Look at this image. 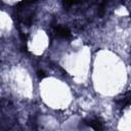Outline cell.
<instances>
[{
  "mask_svg": "<svg viewBox=\"0 0 131 131\" xmlns=\"http://www.w3.org/2000/svg\"><path fill=\"white\" fill-rule=\"evenodd\" d=\"M53 33L55 34L56 37L62 38V39H70V38L72 37L71 31H70L67 27H62V26H57V27H55Z\"/></svg>",
  "mask_w": 131,
  "mask_h": 131,
  "instance_id": "2",
  "label": "cell"
},
{
  "mask_svg": "<svg viewBox=\"0 0 131 131\" xmlns=\"http://www.w3.org/2000/svg\"><path fill=\"white\" fill-rule=\"evenodd\" d=\"M25 2H27V3H33V2H36V1H38V0H24Z\"/></svg>",
  "mask_w": 131,
  "mask_h": 131,
  "instance_id": "4",
  "label": "cell"
},
{
  "mask_svg": "<svg viewBox=\"0 0 131 131\" xmlns=\"http://www.w3.org/2000/svg\"><path fill=\"white\" fill-rule=\"evenodd\" d=\"M86 124H88L89 127H91L92 129H95V130L103 129V125H102V123L98 119H90V120L87 121Z\"/></svg>",
  "mask_w": 131,
  "mask_h": 131,
  "instance_id": "3",
  "label": "cell"
},
{
  "mask_svg": "<svg viewBox=\"0 0 131 131\" xmlns=\"http://www.w3.org/2000/svg\"><path fill=\"white\" fill-rule=\"evenodd\" d=\"M15 14H16L17 21L24 28L25 27H30L32 25L33 18H34V10L30 6V3H27L25 1L19 3L16 6Z\"/></svg>",
  "mask_w": 131,
  "mask_h": 131,
  "instance_id": "1",
  "label": "cell"
}]
</instances>
